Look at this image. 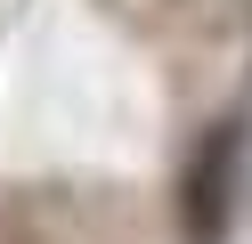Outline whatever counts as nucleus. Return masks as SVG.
<instances>
[{"instance_id":"nucleus-1","label":"nucleus","mask_w":252,"mask_h":244,"mask_svg":"<svg viewBox=\"0 0 252 244\" xmlns=\"http://www.w3.org/2000/svg\"><path fill=\"white\" fill-rule=\"evenodd\" d=\"M228 211H236V130H212V139L195 146V163H187V179H179L187 244H220L228 236Z\"/></svg>"}]
</instances>
